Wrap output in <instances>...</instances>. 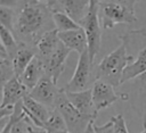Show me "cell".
Wrapping results in <instances>:
<instances>
[{
    "label": "cell",
    "mask_w": 146,
    "mask_h": 133,
    "mask_svg": "<svg viewBox=\"0 0 146 133\" xmlns=\"http://www.w3.org/2000/svg\"><path fill=\"white\" fill-rule=\"evenodd\" d=\"M56 30L52 14L46 1H22L17 9L14 35L17 41L35 47L38 40L48 31Z\"/></svg>",
    "instance_id": "6da1fadb"
},
{
    "label": "cell",
    "mask_w": 146,
    "mask_h": 133,
    "mask_svg": "<svg viewBox=\"0 0 146 133\" xmlns=\"http://www.w3.org/2000/svg\"><path fill=\"white\" fill-rule=\"evenodd\" d=\"M132 60L133 58L128 53L127 45L121 41V44L105 56L94 69L95 81L100 80L113 88H119L121 85L122 74Z\"/></svg>",
    "instance_id": "7a4b0ae2"
},
{
    "label": "cell",
    "mask_w": 146,
    "mask_h": 133,
    "mask_svg": "<svg viewBox=\"0 0 146 133\" xmlns=\"http://www.w3.org/2000/svg\"><path fill=\"white\" fill-rule=\"evenodd\" d=\"M138 1H98L99 19L103 30H111L117 24H133L137 22L135 6Z\"/></svg>",
    "instance_id": "3957f363"
},
{
    "label": "cell",
    "mask_w": 146,
    "mask_h": 133,
    "mask_svg": "<svg viewBox=\"0 0 146 133\" xmlns=\"http://www.w3.org/2000/svg\"><path fill=\"white\" fill-rule=\"evenodd\" d=\"M55 109L59 111V114L64 118L67 131L71 133H83L88 127V125L91 122H95L96 119V117L94 116L84 115L81 111H79L68 101L64 89H62V91L59 92L56 99Z\"/></svg>",
    "instance_id": "277c9868"
},
{
    "label": "cell",
    "mask_w": 146,
    "mask_h": 133,
    "mask_svg": "<svg viewBox=\"0 0 146 133\" xmlns=\"http://www.w3.org/2000/svg\"><path fill=\"white\" fill-rule=\"evenodd\" d=\"M87 36L88 41V52L91 61L94 63L96 56L98 55L102 45V24L99 19V3L96 0H91L89 9L84 18L79 24Z\"/></svg>",
    "instance_id": "5b68a950"
},
{
    "label": "cell",
    "mask_w": 146,
    "mask_h": 133,
    "mask_svg": "<svg viewBox=\"0 0 146 133\" xmlns=\"http://www.w3.org/2000/svg\"><path fill=\"white\" fill-rule=\"evenodd\" d=\"M94 63L89 57L88 50L79 55L78 64L73 76L64 88L67 92H81L88 90V85L91 81V75H94Z\"/></svg>",
    "instance_id": "8992f818"
},
{
    "label": "cell",
    "mask_w": 146,
    "mask_h": 133,
    "mask_svg": "<svg viewBox=\"0 0 146 133\" xmlns=\"http://www.w3.org/2000/svg\"><path fill=\"white\" fill-rule=\"evenodd\" d=\"M60 91L62 89L57 86V83H55L50 76L44 75L29 92V95L35 101L44 105L50 110H55V102Z\"/></svg>",
    "instance_id": "52a82bcc"
},
{
    "label": "cell",
    "mask_w": 146,
    "mask_h": 133,
    "mask_svg": "<svg viewBox=\"0 0 146 133\" xmlns=\"http://www.w3.org/2000/svg\"><path fill=\"white\" fill-rule=\"evenodd\" d=\"M91 92H92L94 107H95V110L97 114H98V111L110 107L117 100H122L121 93L116 92L115 88H113L108 83H105L100 80L94 81Z\"/></svg>",
    "instance_id": "ba28073f"
},
{
    "label": "cell",
    "mask_w": 146,
    "mask_h": 133,
    "mask_svg": "<svg viewBox=\"0 0 146 133\" xmlns=\"http://www.w3.org/2000/svg\"><path fill=\"white\" fill-rule=\"evenodd\" d=\"M89 5H90V1H87V0L48 1V6L51 13H57V11L65 13L78 24H80V22L87 15Z\"/></svg>",
    "instance_id": "9c48e42d"
},
{
    "label": "cell",
    "mask_w": 146,
    "mask_h": 133,
    "mask_svg": "<svg viewBox=\"0 0 146 133\" xmlns=\"http://www.w3.org/2000/svg\"><path fill=\"white\" fill-rule=\"evenodd\" d=\"M70 52L71 50L59 41V44L57 45L56 50L46 60H42L46 69V75L50 76L55 83H57L58 78L64 72L65 61Z\"/></svg>",
    "instance_id": "30bf717a"
},
{
    "label": "cell",
    "mask_w": 146,
    "mask_h": 133,
    "mask_svg": "<svg viewBox=\"0 0 146 133\" xmlns=\"http://www.w3.org/2000/svg\"><path fill=\"white\" fill-rule=\"evenodd\" d=\"M23 106H24V114L25 116L38 127L44 128V124L50 117V114L52 110L47 108L44 105L35 101L32 99L29 94L25 95L23 99Z\"/></svg>",
    "instance_id": "8fae6325"
},
{
    "label": "cell",
    "mask_w": 146,
    "mask_h": 133,
    "mask_svg": "<svg viewBox=\"0 0 146 133\" xmlns=\"http://www.w3.org/2000/svg\"><path fill=\"white\" fill-rule=\"evenodd\" d=\"M27 94L29 90L15 76L2 89V107H15Z\"/></svg>",
    "instance_id": "7c38bea8"
},
{
    "label": "cell",
    "mask_w": 146,
    "mask_h": 133,
    "mask_svg": "<svg viewBox=\"0 0 146 133\" xmlns=\"http://www.w3.org/2000/svg\"><path fill=\"white\" fill-rule=\"evenodd\" d=\"M58 39L71 51H75L79 55L88 50V41L82 27L67 32H58Z\"/></svg>",
    "instance_id": "4fadbf2b"
},
{
    "label": "cell",
    "mask_w": 146,
    "mask_h": 133,
    "mask_svg": "<svg viewBox=\"0 0 146 133\" xmlns=\"http://www.w3.org/2000/svg\"><path fill=\"white\" fill-rule=\"evenodd\" d=\"M46 75V69L43 61L36 56L31 64L26 67V69L23 72V74L18 77L21 83L29 90V92L40 82V80Z\"/></svg>",
    "instance_id": "5bb4252c"
},
{
    "label": "cell",
    "mask_w": 146,
    "mask_h": 133,
    "mask_svg": "<svg viewBox=\"0 0 146 133\" xmlns=\"http://www.w3.org/2000/svg\"><path fill=\"white\" fill-rule=\"evenodd\" d=\"M145 33H146V28H145ZM132 58L133 60L127 66V68L122 74L121 84L132 81L133 78L146 72V39H145V43L140 45V48L138 49L137 55L133 56Z\"/></svg>",
    "instance_id": "9a60e30c"
},
{
    "label": "cell",
    "mask_w": 146,
    "mask_h": 133,
    "mask_svg": "<svg viewBox=\"0 0 146 133\" xmlns=\"http://www.w3.org/2000/svg\"><path fill=\"white\" fill-rule=\"evenodd\" d=\"M65 90V89H64ZM66 97L68 99V101L82 114L84 115H89V116H94L97 117V113L95 110L94 107V102H92V92H91V88L81 92H67L65 91Z\"/></svg>",
    "instance_id": "2e32d148"
},
{
    "label": "cell",
    "mask_w": 146,
    "mask_h": 133,
    "mask_svg": "<svg viewBox=\"0 0 146 133\" xmlns=\"http://www.w3.org/2000/svg\"><path fill=\"white\" fill-rule=\"evenodd\" d=\"M21 43V42H19ZM36 57V49L35 47L21 43L18 51L11 59L13 68L16 77H19L23 72L26 69V67L31 64V61Z\"/></svg>",
    "instance_id": "e0dca14e"
},
{
    "label": "cell",
    "mask_w": 146,
    "mask_h": 133,
    "mask_svg": "<svg viewBox=\"0 0 146 133\" xmlns=\"http://www.w3.org/2000/svg\"><path fill=\"white\" fill-rule=\"evenodd\" d=\"M58 44H59V39H58L57 30H51L46 32L35 43L36 56L41 60H46L56 50Z\"/></svg>",
    "instance_id": "ac0fdd59"
},
{
    "label": "cell",
    "mask_w": 146,
    "mask_h": 133,
    "mask_svg": "<svg viewBox=\"0 0 146 133\" xmlns=\"http://www.w3.org/2000/svg\"><path fill=\"white\" fill-rule=\"evenodd\" d=\"M0 41L5 49L7 57L11 60L14 58V56L16 55V52L18 51L21 43L17 41L14 33L2 25H0Z\"/></svg>",
    "instance_id": "d6986e66"
},
{
    "label": "cell",
    "mask_w": 146,
    "mask_h": 133,
    "mask_svg": "<svg viewBox=\"0 0 146 133\" xmlns=\"http://www.w3.org/2000/svg\"><path fill=\"white\" fill-rule=\"evenodd\" d=\"M131 93H128L129 100L131 99V106L137 114L143 118V123L146 120V88H131Z\"/></svg>",
    "instance_id": "ffe728a7"
},
{
    "label": "cell",
    "mask_w": 146,
    "mask_h": 133,
    "mask_svg": "<svg viewBox=\"0 0 146 133\" xmlns=\"http://www.w3.org/2000/svg\"><path fill=\"white\" fill-rule=\"evenodd\" d=\"M52 20L57 32H67V31H73L81 27L70 16H67L65 13H62V11L52 13Z\"/></svg>",
    "instance_id": "44dd1931"
},
{
    "label": "cell",
    "mask_w": 146,
    "mask_h": 133,
    "mask_svg": "<svg viewBox=\"0 0 146 133\" xmlns=\"http://www.w3.org/2000/svg\"><path fill=\"white\" fill-rule=\"evenodd\" d=\"M16 17H17V11L15 8L0 6V25L5 26L13 33L15 32Z\"/></svg>",
    "instance_id": "7402d4cb"
},
{
    "label": "cell",
    "mask_w": 146,
    "mask_h": 133,
    "mask_svg": "<svg viewBox=\"0 0 146 133\" xmlns=\"http://www.w3.org/2000/svg\"><path fill=\"white\" fill-rule=\"evenodd\" d=\"M15 77L13 63L8 57H0V90L13 78Z\"/></svg>",
    "instance_id": "603a6c76"
},
{
    "label": "cell",
    "mask_w": 146,
    "mask_h": 133,
    "mask_svg": "<svg viewBox=\"0 0 146 133\" xmlns=\"http://www.w3.org/2000/svg\"><path fill=\"white\" fill-rule=\"evenodd\" d=\"M44 130L48 133H55L58 131H64L67 130L66 128V124L64 122V118L62 117V115L59 114L58 110H52L50 114V117L48 118V120L44 124Z\"/></svg>",
    "instance_id": "cb8c5ba5"
},
{
    "label": "cell",
    "mask_w": 146,
    "mask_h": 133,
    "mask_svg": "<svg viewBox=\"0 0 146 133\" xmlns=\"http://www.w3.org/2000/svg\"><path fill=\"white\" fill-rule=\"evenodd\" d=\"M111 120L113 122V130L114 133H129L125 119L121 114H117L113 117H111Z\"/></svg>",
    "instance_id": "d4e9b609"
},
{
    "label": "cell",
    "mask_w": 146,
    "mask_h": 133,
    "mask_svg": "<svg viewBox=\"0 0 146 133\" xmlns=\"http://www.w3.org/2000/svg\"><path fill=\"white\" fill-rule=\"evenodd\" d=\"M95 132L96 133H114L113 130V122L110 119L107 123L103 124V125H94Z\"/></svg>",
    "instance_id": "484cf974"
},
{
    "label": "cell",
    "mask_w": 146,
    "mask_h": 133,
    "mask_svg": "<svg viewBox=\"0 0 146 133\" xmlns=\"http://www.w3.org/2000/svg\"><path fill=\"white\" fill-rule=\"evenodd\" d=\"M11 118V117H10ZM14 120V119H13ZM10 133H26V125H25V122L24 119H21L18 122H15L14 120V124L11 126V131Z\"/></svg>",
    "instance_id": "4316f807"
},
{
    "label": "cell",
    "mask_w": 146,
    "mask_h": 133,
    "mask_svg": "<svg viewBox=\"0 0 146 133\" xmlns=\"http://www.w3.org/2000/svg\"><path fill=\"white\" fill-rule=\"evenodd\" d=\"M132 86L133 88H146V72L137 76L132 80Z\"/></svg>",
    "instance_id": "83f0119b"
},
{
    "label": "cell",
    "mask_w": 146,
    "mask_h": 133,
    "mask_svg": "<svg viewBox=\"0 0 146 133\" xmlns=\"http://www.w3.org/2000/svg\"><path fill=\"white\" fill-rule=\"evenodd\" d=\"M14 111V107H1L0 108V120L10 117L13 115Z\"/></svg>",
    "instance_id": "f1b7e54d"
},
{
    "label": "cell",
    "mask_w": 146,
    "mask_h": 133,
    "mask_svg": "<svg viewBox=\"0 0 146 133\" xmlns=\"http://www.w3.org/2000/svg\"><path fill=\"white\" fill-rule=\"evenodd\" d=\"M9 122H10V117H7V118L0 120V133L3 132V130L7 127V125L9 124Z\"/></svg>",
    "instance_id": "f546056e"
},
{
    "label": "cell",
    "mask_w": 146,
    "mask_h": 133,
    "mask_svg": "<svg viewBox=\"0 0 146 133\" xmlns=\"http://www.w3.org/2000/svg\"><path fill=\"white\" fill-rule=\"evenodd\" d=\"M94 125H95V122H91V123L88 125V127L86 128V131H84L83 133H96V132H95V128H94Z\"/></svg>",
    "instance_id": "4dcf8cb0"
},
{
    "label": "cell",
    "mask_w": 146,
    "mask_h": 133,
    "mask_svg": "<svg viewBox=\"0 0 146 133\" xmlns=\"http://www.w3.org/2000/svg\"><path fill=\"white\" fill-rule=\"evenodd\" d=\"M13 124H14V120L10 118V122H9V124L7 125V127L3 130V132L2 133H10V131H11V126H13Z\"/></svg>",
    "instance_id": "1f68e13d"
},
{
    "label": "cell",
    "mask_w": 146,
    "mask_h": 133,
    "mask_svg": "<svg viewBox=\"0 0 146 133\" xmlns=\"http://www.w3.org/2000/svg\"><path fill=\"white\" fill-rule=\"evenodd\" d=\"M2 107V90H0V108Z\"/></svg>",
    "instance_id": "d6a6232c"
},
{
    "label": "cell",
    "mask_w": 146,
    "mask_h": 133,
    "mask_svg": "<svg viewBox=\"0 0 146 133\" xmlns=\"http://www.w3.org/2000/svg\"><path fill=\"white\" fill-rule=\"evenodd\" d=\"M143 125H144V130H143V131H141L140 133H146V120H145V122L143 123Z\"/></svg>",
    "instance_id": "836d02e7"
},
{
    "label": "cell",
    "mask_w": 146,
    "mask_h": 133,
    "mask_svg": "<svg viewBox=\"0 0 146 133\" xmlns=\"http://www.w3.org/2000/svg\"><path fill=\"white\" fill-rule=\"evenodd\" d=\"M55 133H71V132H68L67 130H64V131H58V132H55Z\"/></svg>",
    "instance_id": "e575fe53"
},
{
    "label": "cell",
    "mask_w": 146,
    "mask_h": 133,
    "mask_svg": "<svg viewBox=\"0 0 146 133\" xmlns=\"http://www.w3.org/2000/svg\"><path fill=\"white\" fill-rule=\"evenodd\" d=\"M0 50H1V51H2L3 53H6V52H5V49H3V47H2V44H1V41H0Z\"/></svg>",
    "instance_id": "d590c367"
},
{
    "label": "cell",
    "mask_w": 146,
    "mask_h": 133,
    "mask_svg": "<svg viewBox=\"0 0 146 133\" xmlns=\"http://www.w3.org/2000/svg\"><path fill=\"white\" fill-rule=\"evenodd\" d=\"M0 57H7V55H6V53H3V52L0 50Z\"/></svg>",
    "instance_id": "8d00e7d4"
}]
</instances>
